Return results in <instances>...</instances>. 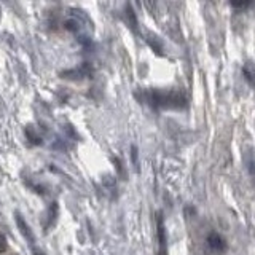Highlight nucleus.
I'll return each mask as SVG.
<instances>
[{"label": "nucleus", "mask_w": 255, "mask_h": 255, "mask_svg": "<svg viewBox=\"0 0 255 255\" xmlns=\"http://www.w3.org/2000/svg\"><path fill=\"white\" fill-rule=\"evenodd\" d=\"M5 249H6V239L3 235H0V254L5 252Z\"/></svg>", "instance_id": "4"}, {"label": "nucleus", "mask_w": 255, "mask_h": 255, "mask_svg": "<svg viewBox=\"0 0 255 255\" xmlns=\"http://www.w3.org/2000/svg\"><path fill=\"white\" fill-rule=\"evenodd\" d=\"M151 102L153 106L163 107V109H183L187 106V99L182 93H174V91H155L151 93Z\"/></svg>", "instance_id": "1"}, {"label": "nucleus", "mask_w": 255, "mask_h": 255, "mask_svg": "<svg viewBox=\"0 0 255 255\" xmlns=\"http://www.w3.org/2000/svg\"><path fill=\"white\" fill-rule=\"evenodd\" d=\"M244 74H246L247 80H249L252 85H255V66L254 64H247L244 67Z\"/></svg>", "instance_id": "3"}, {"label": "nucleus", "mask_w": 255, "mask_h": 255, "mask_svg": "<svg viewBox=\"0 0 255 255\" xmlns=\"http://www.w3.org/2000/svg\"><path fill=\"white\" fill-rule=\"evenodd\" d=\"M207 241H209L211 249H214V251H223V249H225V241H223V238L219 233H211L209 238H207Z\"/></svg>", "instance_id": "2"}]
</instances>
